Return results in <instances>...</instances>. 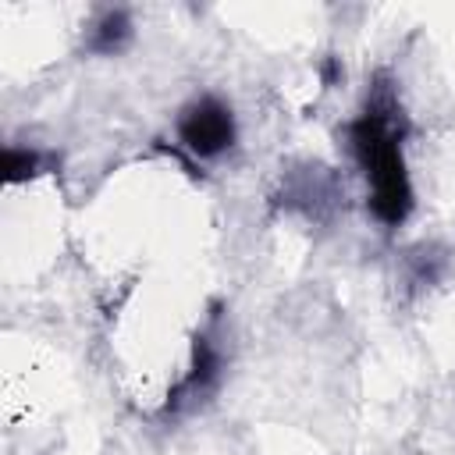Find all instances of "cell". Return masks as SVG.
<instances>
[{"mask_svg":"<svg viewBox=\"0 0 455 455\" xmlns=\"http://www.w3.org/2000/svg\"><path fill=\"white\" fill-rule=\"evenodd\" d=\"M405 135H409V121L398 103L395 82L380 71L366 92L363 110L348 121L345 139L366 181V206L373 220H380L384 228H398L412 213V203H416L405 153H402Z\"/></svg>","mask_w":455,"mask_h":455,"instance_id":"cell-1","label":"cell"},{"mask_svg":"<svg viewBox=\"0 0 455 455\" xmlns=\"http://www.w3.org/2000/svg\"><path fill=\"white\" fill-rule=\"evenodd\" d=\"M178 146L192 156V160H213L220 156L224 149L235 146V114L224 100L217 96H196L192 103L181 107L178 114Z\"/></svg>","mask_w":455,"mask_h":455,"instance_id":"cell-2","label":"cell"},{"mask_svg":"<svg viewBox=\"0 0 455 455\" xmlns=\"http://www.w3.org/2000/svg\"><path fill=\"white\" fill-rule=\"evenodd\" d=\"M220 348L213 341V331H199L196 341H192V363L185 370V377L167 391V402H164V412H185L192 405H199L203 398H210L220 384Z\"/></svg>","mask_w":455,"mask_h":455,"instance_id":"cell-3","label":"cell"},{"mask_svg":"<svg viewBox=\"0 0 455 455\" xmlns=\"http://www.w3.org/2000/svg\"><path fill=\"white\" fill-rule=\"evenodd\" d=\"M132 32H135V28H132L128 11L110 7V11H103V14L92 21L85 46H89L92 53H100V57H114V53H121V50L132 43Z\"/></svg>","mask_w":455,"mask_h":455,"instance_id":"cell-4","label":"cell"},{"mask_svg":"<svg viewBox=\"0 0 455 455\" xmlns=\"http://www.w3.org/2000/svg\"><path fill=\"white\" fill-rule=\"evenodd\" d=\"M50 167H53V156L36 146H4V181L7 185L32 181Z\"/></svg>","mask_w":455,"mask_h":455,"instance_id":"cell-5","label":"cell"},{"mask_svg":"<svg viewBox=\"0 0 455 455\" xmlns=\"http://www.w3.org/2000/svg\"><path fill=\"white\" fill-rule=\"evenodd\" d=\"M338 75H341V68H338V60H334V57H331V60H327V64H323V82H327V85H331V82H338Z\"/></svg>","mask_w":455,"mask_h":455,"instance_id":"cell-6","label":"cell"}]
</instances>
